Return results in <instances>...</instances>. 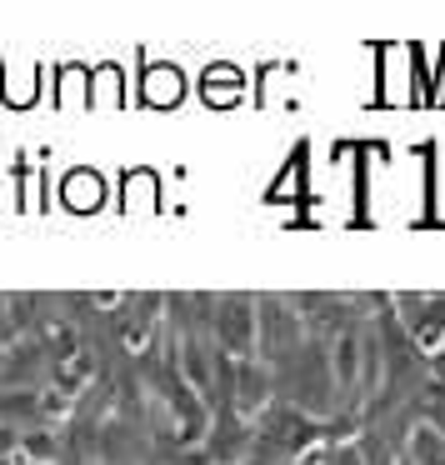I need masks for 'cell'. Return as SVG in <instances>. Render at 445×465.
Segmentation results:
<instances>
[{
	"label": "cell",
	"mask_w": 445,
	"mask_h": 465,
	"mask_svg": "<svg viewBox=\"0 0 445 465\" xmlns=\"http://www.w3.org/2000/svg\"><path fill=\"white\" fill-rule=\"evenodd\" d=\"M281 401L295 411L315 415V420H335L341 415V391H335V371H331V345L311 341L295 355L291 371H281Z\"/></svg>",
	"instance_id": "cell-1"
},
{
	"label": "cell",
	"mask_w": 445,
	"mask_h": 465,
	"mask_svg": "<svg viewBox=\"0 0 445 465\" xmlns=\"http://www.w3.org/2000/svg\"><path fill=\"white\" fill-rule=\"evenodd\" d=\"M305 345H311V331L295 311V295H261V361L281 375L295 365Z\"/></svg>",
	"instance_id": "cell-2"
},
{
	"label": "cell",
	"mask_w": 445,
	"mask_h": 465,
	"mask_svg": "<svg viewBox=\"0 0 445 465\" xmlns=\"http://www.w3.org/2000/svg\"><path fill=\"white\" fill-rule=\"evenodd\" d=\"M215 345L231 361H261V295L221 291V305H215Z\"/></svg>",
	"instance_id": "cell-3"
},
{
	"label": "cell",
	"mask_w": 445,
	"mask_h": 465,
	"mask_svg": "<svg viewBox=\"0 0 445 465\" xmlns=\"http://www.w3.org/2000/svg\"><path fill=\"white\" fill-rule=\"evenodd\" d=\"M395 315H400L405 335H410L425 355H440L445 351V295L400 291V295H395Z\"/></svg>",
	"instance_id": "cell-4"
},
{
	"label": "cell",
	"mask_w": 445,
	"mask_h": 465,
	"mask_svg": "<svg viewBox=\"0 0 445 465\" xmlns=\"http://www.w3.org/2000/svg\"><path fill=\"white\" fill-rule=\"evenodd\" d=\"M255 450V425L241 420L235 411H215V425H211V440H205V455L211 465H245Z\"/></svg>",
	"instance_id": "cell-5"
},
{
	"label": "cell",
	"mask_w": 445,
	"mask_h": 465,
	"mask_svg": "<svg viewBox=\"0 0 445 465\" xmlns=\"http://www.w3.org/2000/svg\"><path fill=\"white\" fill-rule=\"evenodd\" d=\"M21 460L25 465H65V430H55V425H25Z\"/></svg>",
	"instance_id": "cell-6"
},
{
	"label": "cell",
	"mask_w": 445,
	"mask_h": 465,
	"mask_svg": "<svg viewBox=\"0 0 445 465\" xmlns=\"http://www.w3.org/2000/svg\"><path fill=\"white\" fill-rule=\"evenodd\" d=\"M201 95L211 105H241L245 75L235 71V65H211V71H205V81H201Z\"/></svg>",
	"instance_id": "cell-7"
},
{
	"label": "cell",
	"mask_w": 445,
	"mask_h": 465,
	"mask_svg": "<svg viewBox=\"0 0 445 465\" xmlns=\"http://www.w3.org/2000/svg\"><path fill=\"white\" fill-rule=\"evenodd\" d=\"M181 71H171V65H155V71H145V85H141V95H145V105H155V111H165V105H175L181 101Z\"/></svg>",
	"instance_id": "cell-8"
},
{
	"label": "cell",
	"mask_w": 445,
	"mask_h": 465,
	"mask_svg": "<svg viewBox=\"0 0 445 465\" xmlns=\"http://www.w3.org/2000/svg\"><path fill=\"white\" fill-rule=\"evenodd\" d=\"M65 201L71 205H95L101 201V195H95V181L91 175H71V181H65Z\"/></svg>",
	"instance_id": "cell-9"
},
{
	"label": "cell",
	"mask_w": 445,
	"mask_h": 465,
	"mask_svg": "<svg viewBox=\"0 0 445 465\" xmlns=\"http://www.w3.org/2000/svg\"><path fill=\"white\" fill-rule=\"evenodd\" d=\"M145 465H161V460H145Z\"/></svg>",
	"instance_id": "cell-10"
}]
</instances>
